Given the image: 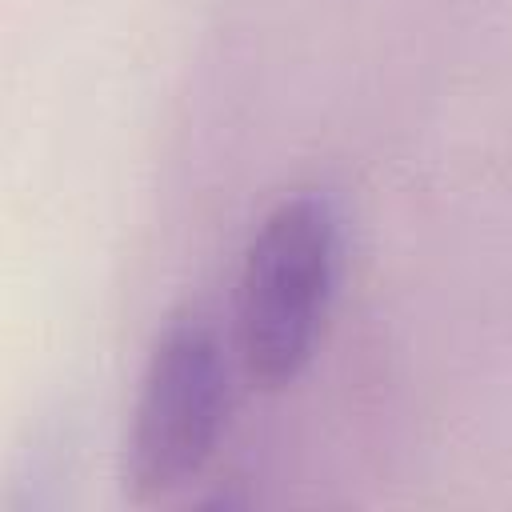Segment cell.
<instances>
[{
	"mask_svg": "<svg viewBox=\"0 0 512 512\" xmlns=\"http://www.w3.org/2000/svg\"><path fill=\"white\" fill-rule=\"evenodd\" d=\"M340 228L324 196L280 200L256 228L236 292V344L252 384L284 388L316 348L336 284Z\"/></svg>",
	"mask_w": 512,
	"mask_h": 512,
	"instance_id": "1",
	"label": "cell"
},
{
	"mask_svg": "<svg viewBox=\"0 0 512 512\" xmlns=\"http://www.w3.org/2000/svg\"><path fill=\"white\" fill-rule=\"evenodd\" d=\"M228 400V368L216 328L200 312L164 324L140 376L124 444V492L136 504L188 484L208 460Z\"/></svg>",
	"mask_w": 512,
	"mask_h": 512,
	"instance_id": "2",
	"label": "cell"
}]
</instances>
